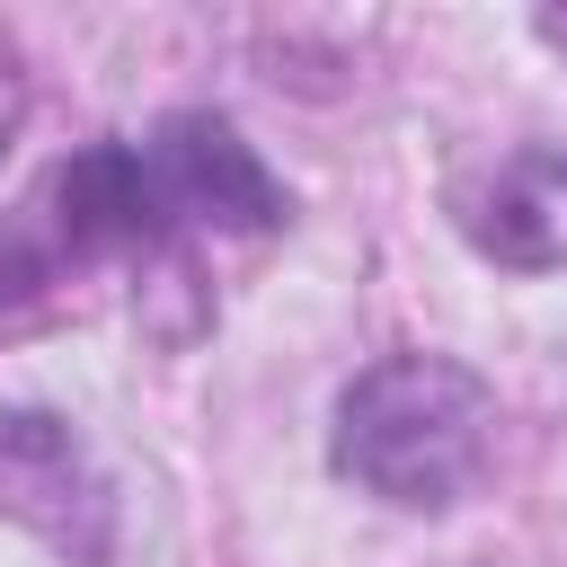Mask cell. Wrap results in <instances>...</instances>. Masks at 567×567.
Segmentation results:
<instances>
[{
    "label": "cell",
    "mask_w": 567,
    "mask_h": 567,
    "mask_svg": "<svg viewBox=\"0 0 567 567\" xmlns=\"http://www.w3.org/2000/svg\"><path fill=\"white\" fill-rule=\"evenodd\" d=\"M496 461V381L461 354L399 346L328 408V470L390 514H452Z\"/></svg>",
    "instance_id": "6da1fadb"
},
{
    "label": "cell",
    "mask_w": 567,
    "mask_h": 567,
    "mask_svg": "<svg viewBox=\"0 0 567 567\" xmlns=\"http://www.w3.org/2000/svg\"><path fill=\"white\" fill-rule=\"evenodd\" d=\"M0 514L27 523L62 567H106L124 540V496L62 408H0Z\"/></svg>",
    "instance_id": "7a4b0ae2"
},
{
    "label": "cell",
    "mask_w": 567,
    "mask_h": 567,
    "mask_svg": "<svg viewBox=\"0 0 567 567\" xmlns=\"http://www.w3.org/2000/svg\"><path fill=\"white\" fill-rule=\"evenodd\" d=\"M142 159L159 177V204H168L177 239H266V230L292 221V186L213 106H168L142 133Z\"/></svg>",
    "instance_id": "3957f363"
},
{
    "label": "cell",
    "mask_w": 567,
    "mask_h": 567,
    "mask_svg": "<svg viewBox=\"0 0 567 567\" xmlns=\"http://www.w3.org/2000/svg\"><path fill=\"white\" fill-rule=\"evenodd\" d=\"M461 248L496 275H567V142H523L452 177Z\"/></svg>",
    "instance_id": "277c9868"
},
{
    "label": "cell",
    "mask_w": 567,
    "mask_h": 567,
    "mask_svg": "<svg viewBox=\"0 0 567 567\" xmlns=\"http://www.w3.org/2000/svg\"><path fill=\"white\" fill-rule=\"evenodd\" d=\"M71 275H80V266L62 257V239H53V221H44L35 204L0 213V328L35 319V310H44Z\"/></svg>",
    "instance_id": "5b68a950"
},
{
    "label": "cell",
    "mask_w": 567,
    "mask_h": 567,
    "mask_svg": "<svg viewBox=\"0 0 567 567\" xmlns=\"http://www.w3.org/2000/svg\"><path fill=\"white\" fill-rule=\"evenodd\" d=\"M27 106H35V89H27V53H18V35L0 27V159L18 151V133H27Z\"/></svg>",
    "instance_id": "8992f818"
},
{
    "label": "cell",
    "mask_w": 567,
    "mask_h": 567,
    "mask_svg": "<svg viewBox=\"0 0 567 567\" xmlns=\"http://www.w3.org/2000/svg\"><path fill=\"white\" fill-rule=\"evenodd\" d=\"M532 35H540V44H549V53L567 62V0H549V9H532Z\"/></svg>",
    "instance_id": "52a82bcc"
}]
</instances>
